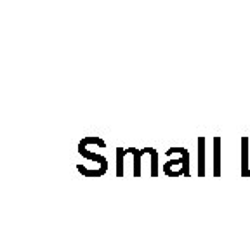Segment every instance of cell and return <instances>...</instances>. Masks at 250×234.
I'll return each mask as SVG.
<instances>
[{
  "instance_id": "1",
  "label": "cell",
  "mask_w": 250,
  "mask_h": 234,
  "mask_svg": "<svg viewBox=\"0 0 250 234\" xmlns=\"http://www.w3.org/2000/svg\"><path fill=\"white\" fill-rule=\"evenodd\" d=\"M167 156H174L179 155L177 160H170L168 163L164 165V172L168 177H189V153L184 148H170L165 151Z\"/></svg>"
},
{
  "instance_id": "2",
  "label": "cell",
  "mask_w": 250,
  "mask_h": 234,
  "mask_svg": "<svg viewBox=\"0 0 250 234\" xmlns=\"http://www.w3.org/2000/svg\"><path fill=\"white\" fill-rule=\"evenodd\" d=\"M221 137H214V177H221L223 174V163H221Z\"/></svg>"
},
{
  "instance_id": "3",
  "label": "cell",
  "mask_w": 250,
  "mask_h": 234,
  "mask_svg": "<svg viewBox=\"0 0 250 234\" xmlns=\"http://www.w3.org/2000/svg\"><path fill=\"white\" fill-rule=\"evenodd\" d=\"M198 177H205V137L198 139Z\"/></svg>"
},
{
  "instance_id": "4",
  "label": "cell",
  "mask_w": 250,
  "mask_h": 234,
  "mask_svg": "<svg viewBox=\"0 0 250 234\" xmlns=\"http://www.w3.org/2000/svg\"><path fill=\"white\" fill-rule=\"evenodd\" d=\"M249 170V137H242V177H247Z\"/></svg>"
},
{
  "instance_id": "5",
  "label": "cell",
  "mask_w": 250,
  "mask_h": 234,
  "mask_svg": "<svg viewBox=\"0 0 250 234\" xmlns=\"http://www.w3.org/2000/svg\"><path fill=\"white\" fill-rule=\"evenodd\" d=\"M125 153H127V155L130 153V155L134 156V177H141V156H143L141 149L130 148V149H125Z\"/></svg>"
},
{
  "instance_id": "6",
  "label": "cell",
  "mask_w": 250,
  "mask_h": 234,
  "mask_svg": "<svg viewBox=\"0 0 250 234\" xmlns=\"http://www.w3.org/2000/svg\"><path fill=\"white\" fill-rule=\"evenodd\" d=\"M125 149L124 148H117V177H124L125 170H124V163H125Z\"/></svg>"
},
{
  "instance_id": "7",
  "label": "cell",
  "mask_w": 250,
  "mask_h": 234,
  "mask_svg": "<svg viewBox=\"0 0 250 234\" xmlns=\"http://www.w3.org/2000/svg\"><path fill=\"white\" fill-rule=\"evenodd\" d=\"M146 153L151 156V177L158 176V153L153 148H146Z\"/></svg>"
},
{
  "instance_id": "8",
  "label": "cell",
  "mask_w": 250,
  "mask_h": 234,
  "mask_svg": "<svg viewBox=\"0 0 250 234\" xmlns=\"http://www.w3.org/2000/svg\"><path fill=\"white\" fill-rule=\"evenodd\" d=\"M247 177H250V170H249V174H247Z\"/></svg>"
}]
</instances>
